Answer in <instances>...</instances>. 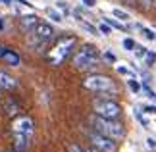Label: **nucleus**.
Segmentation results:
<instances>
[{"instance_id":"1","label":"nucleus","mask_w":156,"mask_h":152,"mask_svg":"<svg viewBox=\"0 0 156 152\" xmlns=\"http://www.w3.org/2000/svg\"><path fill=\"white\" fill-rule=\"evenodd\" d=\"M93 127L97 133H102V135L114 139V141H118V139H123L125 137V129L122 123H118L116 119H108V118H100V115H94L93 118Z\"/></svg>"},{"instance_id":"2","label":"nucleus","mask_w":156,"mask_h":152,"mask_svg":"<svg viewBox=\"0 0 156 152\" xmlns=\"http://www.w3.org/2000/svg\"><path fill=\"white\" fill-rule=\"evenodd\" d=\"M98 48L93 44H85L73 58V65L77 69H93L98 65Z\"/></svg>"},{"instance_id":"3","label":"nucleus","mask_w":156,"mask_h":152,"mask_svg":"<svg viewBox=\"0 0 156 152\" xmlns=\"http://www.w3.org/2000/svg\"><path fill=\"white\" fill-rule=\"evenodd\" d=\"M73 46H75V39H73V37H64V39H60L58 44L48 52V62H50L52 65H62V64L66 62V58L71 54Z\"/></svg>"},{"instance_id":"4","label":"nucleus","mask_w":156,"mask_h":152,"mask_svg":"<svg viewBox=\"0 0 156 152\" xmlns=\"http://www.w3.org/2000/svg\"><path fill=\"white\" fill-rule=\"evenodd\" d=\"M83 87L93 90V93H116V85L110 77L106 75H89L83 81Z\"/></svg>"},{"instance_id":"5","label":"nucleus","mask_w":156,"mask_h":152,"mask_svg":"<svg viewBox=\"0 0 156 152\" xmlns=\"http://www.w3.org/2000/svg\"><path fill=\"white\" fill-rule=\"evenodd\" d=\"M122 114V106L112 98H102L94 102V115L100 118H108V119H118Z\"/></svg>"},{"instance_id":"6","label":"nucleus","mask_w":156,"mask_h":152,"mask_svg":"<svg viewBox=\"0 0 156 152\" xmlns=\"http://www.w3.org/2000/svg\"><path fill=\"white\" fill-rule=\"evenodd\" d=\"M89 141H91V144L100 152H116L118 150V143L114 141V139L102 135V133L93 131L91 135H89Z\"/></svg>"},{"instance_id":"7","label":"nucleus","mask_w":156,"mask_h":152,"mask_svg":"<svg viewBox=\"0 0 156 152\" xmlns=\"http://www.w3.org/2000/svg\"><path fill=\"white\" fill-rule=\"evenodd\" d=\"M31 35L35 39H37L39 42H43V44L46 46L48 42L54 39V29H52V25H48V23H37V25L33 27V31H31Z\"/></svg>"},{"instance_id":"8","label":"nucleus","mask_w":156,"mask_h":152,"mask_svg":"<svg viewBox=\"0 0 156 152\" xmlns=\"http://www.w3.org/2000/svg\"><path fill=\"white\" fill-rule=\"evenodd\" d=\"M14 133H21V135L31 137L33 135V121L29 118H20L14 123Z\"/></svg>"},{"instance_id":"9","label":"nucleus","mask_w":156,"mask_h":152,"mask_svg":"<svg viewBox=\"0 0 156 152\" xmlns=\"http://www.w3.org/2000/svg\"><path fill=\"white\" fill-rule=\"evenodd\" d=\"M0 58L4 60L6 65H12V68H17V65L21 64V58L17 56L14 50H10V48H2V52H0Z\"/></svg>"},{"instance_id":"10","label":"nucleus","mask_w":156,"mask_h":152,"mask_svg":"<svg viewBox=\"0 0 156 152\" xmlns=\"http://www.w3.org/2000/svg\"><path fill=\"white\" fill-rule=\"evenodd\" d=\"M0 89H4V90H14V89H17V81H16L12 75L4 73V71H0Z\"/></svg>"},{"instance_id":"11","label":"nucleus","mask_w":156,"mask_h":152,"mask_svg":"<svg viewBox=\"0 0 156 152\" xmlns=\"http://www.w3.org/2000/svg\"><path fill=\"white\" fill-rule=\"evenodd\" d=\"M29 139L27 135H21V133H16V139H14V144H16V152H25L29 148Z\"/></svg>"},{"instance_id":"12","label":"nucleus","mask_w":156,"mask_h":152,"mask_svg":"<svg viewBox=\"0 0 156 152\" xmlns=\"http://www.w3.org/2000/svg\"><path fill=\"white\" fill-rule=\"evenodd\" d=\"M39 23V17L37 16H25V17H21V27H23V31H27V33H31L33 31V27Z\"/></svg>"},{"instance_id":"13","label":"nucleus","mask_w":156,"mask_h":152,"mask_svg":"<svg viewBox=\"0 0 156 152\" xmlns=\"http://www.w3.org/2000/svg\"><path fill=\"white\" fill-rule=\"evenodd\" d=\"M127 87H129L131 90H133V93H139V90L143 89V85H141L139 81H137L135 77H129V79H127Z\"/></svg>"},{"instance_id":"14","label":"nucleus","mask_w":156,"mask_h":152,"mask_svg":"<svg viewBox=\"0 0 156 152\" xmlns=\"http://www.w3.org/2000/svg\"><path fill=\"white\" fill-rule=\"evenodd\" d=\"M112 14L116 16L119 21H127V19H129V14H127V12H123V10H119V8H114Z\"/></svg>"},{"instance_id":"15","label":"nucleus","mask_w":156,"mask_h":152,"mask_svg":"<svg viewBox=\"0 0 156 152\" xmlns=\"http://www.w3.org/2000/svg\"><path fill=\"white\" fill-rule=\"evenodd\" d=\"M104 23H108L110 27H114V29H119V31H125V25L123 23H119V21H116V19H110V17H104Z\"/></svg>"},{"instance_id":"16","label":"nucleus","mask_w":156,"mask_h":152,"mask_svg":"<svg viewBox=\"0 0 156 152\" xmlns=\"http://www.w3.org/2000/svg\"><path fill=\"white\" fill-rule=\"evenodd\" d=\"M143 60H145V64H147V65H152V64L156 62V54L151 52V50H147V52H145V56H143Z\"/></svg>"},{"instance_id":"17","label":"nucleus","mask_w":156,"mask_h":152,"mask_svg":"<svg viewBox=\"0 0 156 152\" xmlns=\"http://www.w3.org/2000/svg\"><path fill=\"white\" fill-rule=\"evenodd\" d=\"M6 110H8V114H10V115H16L17 112H20V106H17L16 102H12V100H10L8 104H6Z\"/></svg>"},{"instance_id":"18","label":"nucleus","mask_w":156,"mask_h":152,"mask_svg":"<svg viewBox=\"0 0 156 152\" xmlns=\"http://www.w3.org/2000/svg\"><path fill=\"white\" fill-rule=\"evenodd\" d=\"M123 48H125V50H129V52H133L135 41H133V39H123Z\"/></svg>"},{"instance_id":"19","label":"nucleus","mask_w":156,"mask_h":152,"mask_svg":"<svg viewBox=\"0 0 156 152\" xmlns=\"http://www.w3.org/2000/svg\"><path fill=\"white\" fill-rule=\"evenodd\" d=\"M48 17H50V19H54V21H62V14H58V12L56 10H48Z\"/></svg>"},{"instance_id":"20","label":"nucleus","mask_w":156,"mask_h":152,"mask_svg":"<svg viewBox=\"0 0 156 152\" xmlns=\"http://www.w3.org/2000/svg\"><path fill=\"white\" fill-rule=\"evenodd\" d=\"M98 31L102 33V35H110L112 33V27L108 25V23H100V25H98Z\"/></svg>"},{"instance_id":"21","label":"nucleus","mask_w":156,"mask_h":152,"mask_svg":"<svg viewBox=\"0 0 156 152\" xmlns=\"http://www.w3.org/2000/svg\"><path fill=\"white\" fill-rule=\"evenodd\" d=\"M145 143H147V148L151 150V152H156V141H154L152 137H148V139H147Z\"/></svg>"},{"instance_id":"22","label":"nucleus","mask_w":156,"mask_h":152,"mask_svg":"<svg viewBox=\"0 0 156 152\" xmlns=\"http://www.w3.org/2000/svg\"><path fill=\"white\" fill-rule=\"evenodd\" d=\"M116 69H118V73H119V75H129V77L133 75V73H131V69H129V68H125V65H118Z\"/></svg>"},{"instance_id":"23","label":"nucleus","mask_w":156,"mask_h":152,"mask_svg":"<svg viewBox=\"0 0 156 152\" xmlns=\"http://www.w3.org/2000/svg\"><path fill=\"white\" fill-rule=\"evenodd\" d=\"M133 52H135V54H137L139 58H143V56H145V52H147V48H145V46H139V44H135Z\"/></svg>"},{"instance_id":"24","label":"nucleus","mask_w":156,"mask_h":152,"mask_svg":"<svg viewBox=\"0 0 156 152\" xmlns=\"http://www.w3.org/2000/svg\"><path fill=\"white\" fill-rule=\"evenodd\" d=\"M143 35H145V39H148V41H154L156 39V35L151 31V29H143Z\"/></svg>"},{"instance_id":"25","label":"nucleus","mask_w":156,"mask_h":152,"mask_svg":"<svg viewBox=\"0 0 156 152\" xmlns=\"http://www.w3.org/2000/svg\"><path fill=\"white\" fill-rule=\"evenodd\" d=\"M104 60L108 64H114V62H116V56H114L112 52H104Z\"/></svg>"},{"instance_id":"26","label":"nucleus","mask_w":156,"mask_h":152,"mask_svg":"<svg viewBox=\"0 0 156 152\" xmlns=\"http://www.w3.org/2000/svg\"><path fill=\"white\" fill-rule=\"evenodd\" d=\"M69 152H89L85 148H81L79 144H69Z\"/></svg>"},{"instance_id":"27","label":"nucleus","mask_w":156,"mask_h":152,"mask_svg":"<svg viewBox=\"0 0 156 152\" xmlns=\"http://www.w3.org/2000/svg\"><path fill=\"white\" fill-rule=\"evenodd\" d=\"M135 115H137V119H139L143 125H145V127H148V121H147V119H145V118L141 115V112H135Z\"/></svg>"},{"instance_id":"28","label":"nucleus","mask_w":156,"mask_h":152,"mask_svg":"<svg viewBox=\"0 0 156 152\" xmlns=\"http://www.w3.org/2000/svg\"><path fill=\"white\" fill-rule=\"evenodd\" d=\"M83 4H85L87 8H93V6H97V0H83Z\"/></svg>"},{"instance_id":"29","label":"nucleus","mask_w":156,"mask_h":152,"mask_svg":"<svg viewBox=\"0 0 156 152\" xmlns=\"http://www.w3.org/2000/svg\"><path fill=\"white\" fill-rule=\"evenodd\" d=\"M143 110H145L147 114H156V106H145Z\"/></svg>"},{"instance_id":"30","label":"nucleus","mask_w":156,"mask_h":152,"mask_svg":"<svg viewBox=\"0 0 156 152\" xmlns=\"http://www.w3.org/2000/svg\"><path fill=\"white\" fill-rule=\"evenodd\" d=\"M139 4H143V6H145V8H148V6L152 4V0H139Z\"/></svg>"},{"instance_id":"31","label":"nucleus","mask_w":156,"mask_h":152,"mask_svg":"<svg viewBox=\"0 0 156 152\" xmlns=\"http://www.w3.org/2000/svg\"><path fill=\"white\" fill-rule=\"evenodd\" d=\"M58 8H60V10H64L66 14H68V6H66V2H58Z\"/></svg>"},{"instance_id":"32","label":"nucleus","mask_w":156,"mask_h":152,"mask_svg":"<svg viewBox=\"0 0 156 152\" xmlns=\"http://www.w3.org/2000/svg\"><path fill=\"white\" fill-rule=\"evenodd\" d=\"M4 27H6V21L2 19V17H0V31H4Z\"/></svg>"},{"instance_id":"33","label":"nucleus","mask_w":156,"mask_h":152,"mask_svg":"<svg viewBox=\"0 0 156 152\" xmlns=\"http://www.w3.org/2000/svg\"><path fill=\"white\" fill-rule=\"evenodd\" d=\"M0 2L6 4V6H12V4H14V0H0Z\"/></svg>"},{"instance_id":"34","label":"nucleus","mask_w":156,"mask_h":152,"mask_svg":"<svg viewBox=\"0 0 156 152\" xmlns=\"http://www.w3.org/2000/svg\"><path fill=\"white\" fill-rule=\"evenodd\" d=\"M152 4H154V8H156V0H152Z\"/></svg>"},{"instance_id":"35","label":"nucleus","mask_w":156,"mask_h":152,"mask_svg":"<svg viewBox=\"0 0 156 152\" xmlns=\"http://www.w3.org/2000/svg\"><path fill=\"white\" fill-rule=\"evenodd\" d=\"M154 41H156V39H154Z\"/></svg>"}]
</instances>
